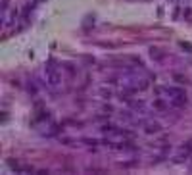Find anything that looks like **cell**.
Listing matches in <instances>:
<instances>
[{
	"label": "cell",
	"instance_id": "obj_1",
	"mask_svg": "<svg viewBox=\"0 0 192 175\" xmlns=\"http://www.w3.org/2000/svg\"><path fill=\"white\" fill-rule=\"evenodd\" d=\"M44 77L50 89H58L62 85V73H60V69H58V65L54 62H48L44 65Z\"/></svg>",
	"mask_w": 192,
	"mask_h": 175
},
{
	"label": "cell",
	"instance_id": "obj_2",
	"mask_svg": "<svg viewBox=\"0 0 192 175\" xmlns=\"http://www.w3.org/2000/svg\"><path fill=\"white\" fill-rule=\"evenodd\" d=\"M165 92L169 94V100H171L175 106H183V104L186 102V94L183 89H165Z\"/></svg>",
	"mask_w": 192,
	"mask_h": 175
},
{
	"label": "cell",
	"instance_id": "obj_3",
	"mask_svg": "<svg viewBox=\"0 0 192 175\" xmlns=\"http://www.w3.org/2000/svg\"><path fill=\"white\" fill-rule=\"evenodd\" d=\"M146 131H148V133H152V131L156 133V131H160V125H158V123H148Z\"/></svg>",
	"mask_w": 192,
	"mask_h": 175
}]
</instances>
